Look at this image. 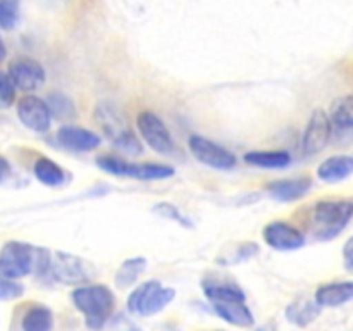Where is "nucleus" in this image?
<instances>
[{
  "label": "nucleus",
  "mask_w": 353,
  "mask_h": 331,
  "mask_svg": "<svg viewBox=\"0 0 353 331\" xmlns=\"http://www.w3.org/2000/svg\"><path fill=\"white\" fill-rule=\"evenodd\" d=\"M312 188V179L310 178H292V179H279V181L271 183L268 186L272 199L279 202H293V200L302 199Z\"/></svg>",
  "instance_id": "obj_16"
},
{
  "label": "nucleus",
  "mask_w": 353,
  "mask_h": 331,
  "mask_svg": "<svg viewBox=\"0 0 353 331\" xmlns=\"http://www.w3.org/2000/svg\"><path fill=\"white\" fill-rule=\"evenodd\" d=\"M147 268V261L143 257L137 259H128L123 262L119 269L116 272V286L117 288H130L134 281L138 279V276L145 271Z\"/></svg>",
  "instance_id": "obj_22"
},
{
  "label": "nucleus",
  "mask_w": 353,
  "mask_h": 331,
  "mask_svg": "<svg viewBox=\"0 0 353 331\" xmlns=\"http://www.w3.org/2000/svg\"><path fill=\"white\" fill-rule=\"evenodd\" d=\"M343 262H345V269L353 274V237L348 238L347 243H345L343 247Z\"/></svg>",
  "instance_id": "obj_30"
},
{
  "label": "nucleus",
  "mask_w": 353,
  "mask_h": 331,
  "mask_svg": "<svg viewBox=\"0 0 353 331\" xmlns=\"http://www.w3.org/2000/svg\"><path fill=\"white\" fill-rule=\"evenodd\" d=\"M353 174V157L352 155H333L327 157L317 169V176L323 181L336 183Z\"/></svg>",
  "instance_id": "obj_18"
},
{
  "label": "nucleus",
  "mask_w": 353,
  "mask_h": 331,
  "mask_svg": "<svg viewBox=\"0 0 353 331\" xmlns=\"http://www.w3.org/2000/svg\"><path fill=\"white\" fill-rule=\"evenodd\" d=\"M245 162L262 169H283L292 162L286 150H254L245 155Z\"/></svg>",
  "instance_id": "obj_19"
},
{
  "label": "nucleus",
  "mask_w": 353,
  "mask_h": 331,
  "mask_svg": "<svg viewBox=\"0 0 353 331\" xmlns=\"http://www.w3.org/2000/svg\"><path fill=\"white\" fill-rule=\"evenodd\" d=\"M331 130H333V123L330 116L323 109L314 110L303 133L302 147L305 155H316L323 152L330 143Z\"/></svg>",
  "instance_id": "obj_11"
},
{
  "label": "nucleus",
  "mask_w": 353,
  "mask_h": 331,
  "mask_svg": "<svg viewBox=\"0 0 353 331\" xmlns=\"http://www.w3.org/2000/svg\"><path fill=\"white\" fill-rule=\"evenodd\" d=\"M319 309L321 307L317 305V303H312V302H307V303H302V305H292L288 309V317L292 321H295L296 324H302V326H305L307 323H310L312 319H316V316L319 314Z\"/></svg>",
  "instance_id": "obj_25"
},
{
  "label": "nucleus",
  "mask_w": 353,
  "mask_h": 331,
  "mask_svg": "<svg viewBox=\"0 0 353 331\" xmlns=\"http://www.w3.org/2000/svg\"><path fill=\"white\" fill-rule=\"evenodd\" d=\"M264 240L276 250H299L305 245V237L292 224L274 221L264 228Z\"/></svg>",
  "instance_id": "obj_14"
},
{
  "label": "nucleus",
  "mask_w": 353,
  "mask_h": 331,
  "mask_svg": "<svg viewBox=\"0 0 353 331\" xmlns=\"http://www.w3.org/2000/svg\"><path fill=\"white\" fill-rule=\"evenodd\" d=\"M17 116L24 126L30 128L31 131H37V133H45L50 128V107L45 100L34 95L23 97L17 102Z\"/></svg>",
  "instance_id": "obj_12"
},
{
  "label": "nucleus",
  "mask_w": 353,
  "mask_h": 331,
  "mask_svg": "<svg viewBox=\"0 0 353 331\" xmlns=\"http://www.w3.org/2000/svg\"><path fill=\"white\" fill-rule=\"evenodd\" d=\"M45 276H50L55 281L68 283V285L83 283L88 279V272H86L81 259L74 257V255L62 254V252L50 254Z\"/></svg>",
  "instance_id": "obj_10"
},
{
  "label": "nucleus",
  "mask_w": 353,
  "mask_h": 331,
  "mask_svg": "<svg viewBox=\"0 0 353 331\" xmlns=\"http://www.w3.org/2000/svg\"><path fill=\"white\" fill-rule=\"evenodd\" d=\"M54 324L50 309L43 305H34L24 314L23 330L26 331H48Z\"/></svg>",
  "instance_id": "obj_23"
},
{
  "label": "nucleus",
  "mask_w": 353,
  "mask_h": 331,
  "mask_svg": "<svg viewBox=\"0 0 353 331\" xmlns=\"http://www.w3.org/2000/svg\"><path fill=\"white\" fill-rule=\"evenodd\" d=\"M57 140L62 147L74 152L93 150V148L100 147V143H102V138L99 134L78 126H62L57 131Z\"/></svg>",
  "instance_id": "obj_15"
},
{
  "label": "nucleus",
  "mask_w": 353,
  "mask_h": 331,
  "mask_svg": "<svg viewBox=\"0 0 353 331\" xmlns=\"http://www.w3.org/2000/svg\"><path fill=\"white\" fill-rule=\"evenodd\" d=\"M188 147L192 154L202 164L209 166V168L228 171V169H233L236 166L234 154H231L230 150H226V148L217 145L216 141L209 140V138H203L200 134H192L188 138Z\"/></svg>",
  "instance_id": "obj_9"
},
{
  "label": "nucleus",
  "mask_w": 353,
  "mask_h": 331,
  "mask_svg": "<svg viewBox=\"0 0 353 331\" xmlns=\"http://www.w3.org/2000/svg\"><path fill=\"white\" fill-rule=\"evenodd\" d=\"M203 292L212 303V309L226 323L240 328L254 326V314L245 303V293L240 286L228 281H210L203 283Z\"/></svg>",
  "instance_id": "obj_1"
},
{
  "label": "nucleus",
  "mask_w": 353,
  "mask_h": 331,
  "mask_svg": "<svg viewBox=\"0 0 353 331\" xmlns=\"http://www.w3.org/2000/svg\"><path fill=\"white\" fill-rule=\"evenodd\" d=\"M48 107H50V112L57 117L74 116V107H72L71 100L65 99L64 95H59V93L48 97Z\"/></svg>",
  "instance_id": "obj_26"
},
{
  "label": "nucleus",
  "mask_w": 353,
  "mask_h": 331,
  "mask_svg": "<svg viewBox=\"0 0 353 331\" xmlns=\"http://www.w3.org/2000/svg\"><path fill=\"white\" fill-rule=\"evenodd\" d=\"M72 303L79 312L85 314L88 328H102L114 310L112 292L107 286L92 285L78 286L71 295Z\"/></svg>",
  "instance_id": "obj_3"
},
{
  "label": "nucleus",
  "mask_w": 353,
  "mask_h": 331,
  "mask_svg": "<svg viewBox=\"0 0 353 331\" xmlns=\"http://www.w3.org/2000/svg\"><path fill=\"white\" fill-rule=\"evenodd\" d=\"M97 119L117 148L128 152V154H141L140 141L137 140L133 131L128 128L126 121L117 112V109H114L109 103H103L97 109Z\"/></svg>",
  "instance_id": "obj_7"
},
{
  "label": "nucleus",
  "mask_w": 353,
  "mask_h": 331,
  "mask_svg": "<svg viewBox=\"0 0 353 331\" xmlns=\"http://www.w3.org/2000/svg\"><path fill=\"white\" fill-rule=\"evenodd\" d=\"M33 171H34V176H37L38 181L43 183V185H47V186H59V185H62L65 179V174H64V171H62L61 166L47 157L38 159V161L34 162Z\"/></svg>",
  "instance_id": "obj_20"
},
{
  "label": "nucleus",
  "mask_w": 353,
  "mask_h": 331,
  "mask_svg": "<svg viewBox=\"0 0 353 331\" xmlns=\"http://www.w3.org/2000/svg\"><path fill=\"white\" fill-rule=\"evenodd\" d=\"M176 297V290L165 288L159 281H147L134 288L128 299V309L131 314L147 317L161 312Z\"/></svg>",
  "instance_id": "obj_5"
},
{
  "label": "nucleus",
  "mask_w": 353,
  "mask_h": 331,
  "mask_svg": "<svg viewBox=\"0 0 353 331\" xmlns=\"http://www.w3.org/2000/svg\"><path fill=\"white\" fill-rule=\"evenodd\" d=\"M137 126L143 140L147 141L148 147L154 148L159 154H172L174 152V143H172L171 133H169L168 126L164 121L159 116H155L150 110H143L138 114L137 117Z\"/></svg>",
  "instance_id": "obj_8"
},
{
  "label": "nucleus",
  "mask_w": 353,
  "mask_h": 331,
  "mask_svg": "<svg viewBox=\"0 0 353 331\" xmlns=\"http://www.w3.org/2000/svg\"><path fill=\"white\" fill-rule=\"evenodd\" d=\"M350 300H353V281L327 283L316 292V303L319 307H340Z\"/></svg>",
  "instance_id": "obj_17"
},
{
  "label": "nucleus",
  "mask_w": 353,
  "mask_h": 331,
  "mask_svg": "<svg viewBox=\"0 0 353 331\" xmlns=\"http://www.w3.org/2000/svg\"><path fill=\"white\" fill-rule=\"evenodd\" d=\"M9 171H10L9 162H7L3 157H0V181H2V179L9 174Z\"/></svg>",
  "instance_id": "obj_31"
},
{
  "label": "nucleus",
  "mask_w": 353,
  "mask_h": 331,
  "mask_svg": "<svg viewBox=\"0 0 353 331\" xmlns=\"http://www.w3.org/2000/svg\"><path fill=\"white\" fill-rule=\"evenodd\" d=\"M330 119L340 130H353V95L334 100L330 110Z\"/></svg>",
  "instance_id": "obj_21"
},
{
  "label": "nucleus",
  "mask_w": 353,
  "mask_h": 331,
  "mask_svg": "<svg viewBox=\"0 0 353 331\" xmlns=\"http://www.w3.org/2000/svg\"><path fill=\"white\" fill-rule=\"evenodd\" d=\"M16 97V86L10 81L9 74L0 71V109H6L14 102Z\"/></svg>",
  "instance_id": "obj_27"
},
{
  "label": "nucleus",
  "mask_w": 353,
  "mask_h": 331,
  "mask_svg": "<svg viewBox=\"0 0 353 331\" xmlns=\"http://www.w3.org/2000/svg\"><path fill=\"white\" fill-rule=\"evenodd\" d=\"M9 78L23 92H33L45 83V69L33 59H17L9 66Z\"/></svg>",
  "instance_id": "obj_13"
},
{
  "label": "nucleus",
  "mask_w": 353,
  "mask_h": 331,
  "mask_svg": "<svg viewBox=\"0 0 353 331\" xmlns=\"http://www.w3.org/2000/svg\"><path fill=\"white\" fill-rule=\"evenodd\" d=\"M19 19V0H0V28L14 30Z\"/></svg>",
  "instance_id": "obj_24"
},
{
  "label": "nucleus",
  "mask_w": 353,
  "mask_h": 331,
  "mask_svg": "<svg viewBox=\"0 0 353 331\" xmlns=\"http://www.w3.org/2000/svg\"><path fill=\"white\" fill-rule=\"evenodd\" d=\"M97 166L102 171L116 176H128V178L140 179V181H154V179H165L174 174V169L165 164L145 162V164H131L114 155H100L97 159Z\"/></svg>",
  "instance_id": "obj_6"
},
{
  "label": "nucleus",
  "mask_w": 353,
  "mask_h": 331,
  "mask_svg": "<svg viewBox=\"0 0 353 331\" xmlns=\"http://www.w3.org/2000/svg\"><path fill=\"white\" fill-rule=\"evenodd\" d=\"M41 248L31 247L23 241H9L0 250V274L17 279L37 272Z\"/></svg>",
  "instance_id": "obj_4"
},
{
  "label": "nucleus",
  "mask_w": 353,
  "mask_h": 331,
  "mask_svg": "<svg viewBox=\"0 0 353 331\" xmlns=\"http://www.w3.org/2000/svg\"><path fill=\"white\" fill-rule=\"evenodd\" d=\"M155 212H159L161 216H164V217H171V219L181 223L183 226H190L188 219H186V217L183 216V214L179 212L174 205H171V203H159V205L155 207Z\"/></svg>",
  "instance_id": "obj_29"
},
{
  "label": "nucleus",
  "mask_w": 353,
  "mask_h": 331,
  "mask_svg": "<svg viewBox=\"0 0 353 331\" xmlns=\"http://www.w3.org/2000/svg\"><path fill=\"white\" fill-rule=\"evenodd\" d=\"M7 50H6V45H3L2 38H0V61H3V57H6Z\"/></svg>",
  "instance_id": "obj_32"
},
{
  "label": "nucleus",
  "mask_w": 353,
  "mask_h": 331,
  "mask_svg": "<svg viewBox=\"0 0 353 331\" xmlns=\"http://www.w3.org/2000/svg\"><path fill=\"white\" fill-rule=\"evenodd\" d=\"M352 217V200H323L314 207L310 230L319 240H331L347 228Z\"/></svg>",
  "instance_id": "obj_2"
},
{
  "label": "nucleus",
  "mask_w": 353,
  "mask_h": 331,
  "mask_svg": "<svg viewBox=\"0 0 353 331\" xmlns=\"http://www.w3.org/2000/svg\"><path fill=\"white\" fill-rule=\"evenodd\" d=\"M19 295H23V286L14 279L0 274V300H12Z\"/></svg>",
  "instance_id": "obj_28"
}]
</instances>
